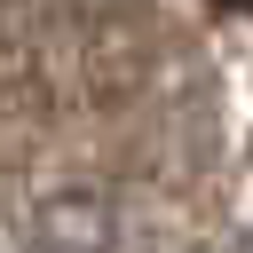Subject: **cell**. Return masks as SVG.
Masks as SVG:
<instances>
[{
	"label": "cell",
	"instance_id": "1",
	"mask_svg": "<svg viewBox=\"0 0 253 253\" xmlns=\"http://www.w3.org/2000/svg\"><path fill=\"white\" fill-rule=\"evenodd\" d=\"M229 8H245V16H253V0H229Z\"/></svg>",
	"mask_w": 253,
	"mask_h": 253
}]
</instances>
